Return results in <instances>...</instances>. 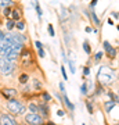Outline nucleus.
Returning a JSON list of instances; mask_svg holds the SVG:
<instances>
[{"label": "nucleus", "mask_w": 119, "mask_h": 125, "mask_svg": "<svg viewBox=\"0 0 119 125\" xmlns=\"http://www.w3.org/2000/svg\"><path fill=\"white\" fill-rule=\"evenodd\" d=\"M4 27H6V29L7 31H13V29H15V22H14L13 20H6V22H4Z\"/></svg>", "instance_id": "f3484780"}, {"label": "nucleus", "mask_w": 119, "mask_h": 125, "mask_svg": "<svg viewBox=\"0 0 119 125\" xmlns=\"http://www.w3.org/2000/svg\"><path fill=\"white\" fill-rule=\"evenodd\" d=\"M102 56H104V53H102V52H98V53H96V56H94V62L97 64V62L102 58Z\"/></svg>", "instance_id": "393cba45"}, {"label": "nucleus", "mask_w": 119, "mask_h": 125, "mask_svg": "<svg viewBox=\"0 0 119 125\" xmlns=\"http://www.w3.org/2000/svg\"><path fill=\"white\" fill-rule=\"evenodd\" d=\"M96 6H97V0H92V3H90V9L93 10Z\"/></svg>", "instance_id": "e433bc0d"}, {"label": "nucleus", "mask_w": 119, "mask_h": 125, "mask_svg": "<svg viewBox=\"0 0 119 125\" xmlns=\"http://www.w3.org/2000/svg\"><path fill=\"white\" fill-rule=\"evenodd\" d=\"M118 43H119V42H118Z\"/></svg>", "instance_id": "de8ad7c7"}, {"label": "nucleus", "mask_w": 119, "mask_h": 125, "mask_svg": "<svg viewBox=\"0 0 119 125\" xmlns=\"http://www.w3.org/2000/svg\"><path fill=\"white\" fill-rule=\"evenodd\" d=\"M10 20H13L14 22H18L22 20V10L19 6H14L13 10H11V15H10Z\"/></svg>", "instance_id": "6e6552de"}, {"label": "nucleus", "mask_w": 119, "mask_h": 125, "mask_svg": "<svg viewBox=\"0 0 119 125\" xmlns=\"http://www.w3.org/2000/svg\"><path fill=\"white\" fill-rule=\"evenodd\" d=\"M80 93L83 94V96H87L89 94V89H87V83L86 82L82 83V86H80Z\"/></svg>", "instance_id": "b1692460"}, {"label": "nucleus", "mask_w": 119, "mask_h": 125, "mask_svg": "<svg viewBox=\"0 0 119 125\" xmlns=\"http://www.w3.org/2000/svg\"><path fill=\"white\" fill-rule=\"evenodd\" d=\"M61 18L64 20V21H65L66 18H68V13H66V9H64V7L61 9Z\"/></svg>", "instance_id": "c85d7f7f"}, {"label": "nucleus", "mask_w": 119, "mask_h": 125, "mask_svg": "<svg viewBox=\"0 0 119 125\" xmlns=\"http://www.w3.org/2000/svg\"><path fill=\"white\" fill-rule=\"evenodd\" d=\"M24 122H25V125H44L46 124L43 117H40L39 114H32V113H27L24 115Z\"/></svg>", "instance_id": "20e7f679"}, {"label": "nucleus", "mask_w": 119, "mask_h": 125, "mask_svg": "<svg viewBox=\"0 0 119 125\" xmlns=\"http://www.w3.org/2000/svg\"><path fill=\"white\" fill-rule=\"evenodd\" d=\"M102 92H104V86H101L100 83H98V86H97V90L94 92V94H96V96H98V94H101Z\"/></svg>", "instance_id": "cd10ccee"}, {"label": "nucleus", "mask_w": 119, "mask_h": 125, "mask_svg": "<svg viewBox=\"0 0 119 125\" xmlns=\"http://www.w3.org/2000/svg\"><path fill=\"white\" fill-rule=\"evenodd\" d=\"M0 93L3 94V97L6 100H11V99H17L18 96V90L14 88H1Z\"/></svg>", "instance_id": "423d86ee"}, {"label": "nucleus", "mask_w": 119, "mask_h": 125, "mask_svg": "<svg viewBox=\"0 0 119 125\" xmlns=\"http://www.w3.org/2000/svg\"><path fill=\"white\" fill-rule=\"evenodd\" d=\"M0 17H1V10H0Z\"/></svg>", "instance_id": "37998d69"}, {"label": "nucleus", "mask_w": 119, "mask_h": 125, "mask_svg": "<svg viewBox=\"0 0 119 125\" xmlns=\"http://www.w3.org/2000/svg\"><path fill=\"white\" fill-rule=\"evenodd\" d=\"M62 103L65 104V107L68 108L69 111H73V110H75V106H73V103H72L69 99H68L66 93H62Z\"/></svg>", "instance_id": "9d476101"}, {"label": "nucleus", "mask_w": 119, "mask_h": 125, "mask_svg": "<svg viewBox=\"0 0 119 125\" xmlns=\"http://www.w3.org/2000/svg\"><path fill=\"white\" fill-rule=\"evenodd\" d=\"M27 108L29 110V113H32V114H37V104H36L35 102H29Z\"/></svg>", "instance_id": "dca6fc26"}, {"label": "nucleus", "mask_w": 119, "mask_h": 125, "mask_svg": "<svg viewBox=\"0 0 119 125\" xmlns=\"http://www.w3.org/2000/svg\"><path fill=\"white\" fill-rule=\"evenodd\" d=\"M92 31H93V29L90 27H86V32H92Z\"/></svg>", "instance_id": "a19ab883"}, {"label": "nucleus", "mask_w": 119, "mask_h": 125, "mask_svg": "<svg viewBox=\"0 0 119 125\" xmlns=\"http://www.w3.org/2000/svg\"><path fill=\"white\" fill-rule=\"evenodd\" d=\"M18 82L21 83V85H28V82H29V74L28 72H22L18 75Z\"/></svg>", "instance_id": "9b49d317"}, {"label": "nucleus", "mask_w": 119, "mask_h": 125, "mask_svg": "<svg viewBox=\"0 0 119 125\" xmlns=\"http://www.w3.org/2000/svg\"><path fill=\"white\" fill-rule=\"evenodd\" d=\"M37 56H39L40 58H44V57H46V53H44V49H39V50H37Z\"/></svg>", "instance_id": "2f4dec72"}, {"label": "nucleus", "mask_w": 119, "mask_h": 125, "mask_svg": "<svg viewBox=\"0 0 119 125\" xmlns=\"http://www.w3.org/2000/svg\"><path fill=\"white\" fill-rule=\"evenodd\" d=\"M60 90H61V93H66L65 92V85H64L62 82H60Z\"/></svg>", "instance_id": "f704fd0d"}, {"label": "nucleus", "mask_w": 119, "mask_h": 125, "mask_svg": "<svg viewBox=\"0 0 119 125\" xmlns=\"http://www.w3.org/2000/svg\"><path fill=\"white\" fill-rule=\"evenodd\" d=\"M6 36H7V32L3 31V29H0V42H3L6 39Z\"/></svg>", "instance_id": "c756f323"}, {"label": "nucleus", "mask_w": 119, "mask_h": 125, "mask_svg": "<svg viewBox=\"0 0 119 125\" xmlns=\"http://www.w3.org/2000/svg\"><path fill=\"white\" fill-rule=\"evenodd\" d=\"M108 24H110V25H114V21H112V20L110 18V20H108Z\"/></svg>", "instance_id": "79ce46f5"}, {"label": "nucleus", "mask_w": 119, "mask_h": 125, "mask_svg": "<svg viewBox=\"0 0 119 125\" xmlns=\"http://www.w3.org/2000/svg\"><path fill=\"white\" fill-rule=\"evenodd\" d=\"M37 113H40L39 115H40V117H43L44 120H46V118L49 117V114H50L49 103H43V102L37 103Z\"/></svg>", "instance_id": "0eeeda50"}, {"label": "nucleus", "mask_w": 119, "mask_h": 125, "mask_svg": "<svg viewBox=\"0 0 119 125\" xmlns=\"http://www.w3.org/2000/svg\"><path fill=\"white\" fill-rule=\"evenodd\" d=\"M44 125H57V124H55V122H53V121H47Z\"/></svg>", "instance_id": "58836bf2"}, {"label": "nucleus", "mask_w": 119, "mask_h": 125, "mask_svg": "<svg viewBox=\"0 0 119 125\" xmlns=\"http://www.w3.org/2000/svg\"><path fill=\"white\" fill-rule=\"evenodd\" d=\"M112 17H114V18H119V13H112Z\"/></svg>", "instance_id": "ea45409f"}, {"label": "nucleus", "mask_w": 119, "mask_h": 125, "mask_svg": "<svg viewBox=\"0 0 119 125\" xmlns=\"http://www.w3.org/2000/svg\"><path fill=\"white\" fill-rule=\"evenodd\" d=\"M25 28H27V22H25L24 20L15 22V29H17L18 32H21V33H22V31H25Z\"/></svg>", "instance_id": "2eb2a0df"}, {"label": "nucleus", "mask_w": 119, "mask_h": 125, "mask_svg": "<svg viewBox=\"0 0 119 125\" xmlns=\"http://www.w3.org/2000/svg\"><path fill=\"white\" fill-rule=\"evenodd\" d=\"M14 6H15V1H13V0H0V7H1V9L14 7Z\"/></svg>", "instance_id": "4468645a"}, {"label": "nucleus", "mask_w": 119, "mask_h": 125, "mask_svg": "<svg viewBox=\"0 0 119 125\" xmlns=\"http://www.w3.org/2000/svg\"><path fill=\"white\" fill-rule=\"evenodd\" d=\"M86 107H87L89 113H90V114H93V111H94V110H93V104H92V102H90V100H86Z\"/></svg>", "instance_id": "bb28decb"}, {"label": "nucleus", "mask_w": 119, "mask_h": 125, "mask_svg": "<svg viewBox=\"0 0 119 125\" xmlns=\"http://www.w3.org/2000/svg\"><path fill=\"white\" fill-rule=\"evenodd\" d=\"M90 75V67H84L83 68V76H89Z\"/></svg>", "instance_id": "72a5a7b5"}, {"label": "nucleus", "mask_w": 119, "mask_h": 125, "mask_svg": "<svg viewBox=\"0 0 119 125\" xmlns=\"http://www.w3.org/2000/svg\"><path fill=\"white\" fill-rule=\"evenodd\" d=\"M7 110L11 113V115H25L27 114V106L19 100V99H11L6 103Z\"/></svg>", "instance_id": "f03ea898"}, {"label": "nucleus", "mask_w": 119, "mask_h": 125, "mask_svg": "<svg viewBox=\"0 0 119 125\" xmlns=\"http://www.w3.org/2000/svg\"><path fill=\"white\" fill-rule=\"evenodd\" d=\"M83 125H86V124H83Z\"/></svg>", "instance_id": "49530a36"}, {"label": "nucleus", "mask_w": 119, "mask_h": 125, "mask_svg": "<svg viewBox=\"0 0 119 125\" xmlns=\"http://www.w3.org/2000/svg\"><path fill=\"white\" fill-rule=\"evenodd\" d=\"M0 125H18V121L10 113H1L0 114Z\"/></svg>", "instance_id": "39448f33"}, {"label": "nucleus", "mask_w": 119, "mask_h": 125, "mask_svg": "<svg viewBox=\"0 0 119 125\" xmlns=\"http://www.w3.org/2000/svg\"><path fill=\"white\" fill-rule=\"evenodd\" d=\"M54 94H55V97H57L58 100H60V102L62 103V97H61V96H60V93H54Z\"/></svg>", "instance_id": "4c0bfd02"}, {"label": "nucleus", "mask_w": 119, "mask_h": 125, "mask_svg": "<svg viewBox=\"0 0 119 125\" xmlns=\"http://www.w3.org/2000/svg\"><path fill=\"white\" fill-rule=\"evenodd\" d=\"M32 6L36 9V13H37V17L42 18V15H43V11H42V7H40V4L37 3V1H32Z\"/></svg>", "instance_id": "aec40b11"}, {"label": "nucleus", "mask_w": 119, "mask_h": 125, "mask_svg": "<svg viewBox=\"0 0 119 125\" xmlns=\"http://www.w3.org/2000/svg\"><path fill=\"white\" fill-rule=\"evenodd\" d=\"M115 79V72L114 70H111L110 67L107 65H102L100 67L98 70V74H97V82L100 83L101 86H107V85H111Z\"/></svg>", "instance_id": "f257e3e1"}, {"label": "nucleus", "mask_w": 119, "mask_h": 125, "mask_svg": "<svg viewBox=\"0 0 119 125\" xmlns=\"http://www.w3.org/2000/svg\"><path fill=\"white\" fill-rule=\"evenodd\" d=\"M32 83H33V90H40L43 88V83L39 78H32Z\"/></svg>", "instance_id": "ddd939ff"}, {"label": "nucleus", "mask_w": 119, "mask_h": 125, "mask_svg": "<svg viewBox=\"0 0 119 125\" xmlns=\"http://www.w3.org/2000/svg\"><path fill=\"white\" fill-rule=\"evenodd\" d=\"M83 50L86 52V54H89V56L92 54V47H90V43H89L87 40H84L83 42Z\"/></svg>", "instance_id": "4be33fe9"}, {"label": "nucleus", "mask_w": 119, "mask_h": 125, "mask_svg": "<svg viewBox=\"0 0 119 125\" xmlns=\"http://www.w3.org/2000/svg\"><path fill=\"white\" fill-rule=\"evenodd\" d=\"M116 106V102H114V100H108V102L104 103V110H105V113H111V110Z\"/></svg>", "instance_id": "f8f14e48"}, {"label": "nucleus", "mask_w": 119, "mask_h": 125, "mask_svg": "<svg viewBox=\"0 0 119 125\" xmlns=\"http://www.w3.org/2000/svg\"><path fill=\"white\" fill-rule=\"evenodd\" d=\"M118 31H119V25H118Z\"/></svg>", "instance_id": "a18cd8bd"}, {"label": "nucleus", "mask_w": 119, "mask_h": 125, "mask_svg": "<svg viewBox=\"0 0 119 125\" xmlns=\"http://www.w3.org/2000/svg\"><path fill=\"white\" fill-rule=\"evenodd\" d=\"M47 32H49V35H50V36H54V35H55V32H54V27H53V24H49V25H47Z\"/></svg>", "instance_id": "a878e982"}, {"label": "nucleus", "mask_w": 119, "mask_h": 125, "mask_svg": "<svg viewBox=\"0 0 119 125\" xmlns=\"http://www.w3.org/2000/svg\"><path fill=\"white\" fill-rule=\"evenodd\" d=\"M57 115H58V117H64V115H65V110H58V111H57Z\"/></svg>", "instance_id": "c9c22d12"}, {"label": "nucleus", "mask_w": 119, "mask_h": 125, "mask_svg": "<svg viewBox=\"0 0 119 125\" xmlns=\"http://www.w3.org/2000/svg\"><path fill=\"white\" fill-rule=\"evenodd\" d=\"M89 14H90V18H92L93 22L96 24L97 27H100V25H101V22H100V18H98L97 15H96V13H94L93 10H90V11H89Z\"/></svg>", "instance_id": "a211bd4d"}, {"label": "nucleus", "mask_w": 119, "mask_h": 125, "mask_svg": "<svg viewBox=\"0 0 119 125\" xmlns=\"http://www.w3.org/2000/svg\"><path fill=\"white\" fill-rule=\"evenodd\" d=\"M118 96H119V90H118Z\"/></svg>", "instance_id": "c03bdc74"}, {"label": "nucleus", "mask_w": 119, "mask_h": 125, "mask_svg": "<svg viewBox=\"0 0 119 125\" xmlns=\"http://www.w3.org/2000/svg\"><path fill=\"white\" fill-rule=\"evenodd\" d=\"M102 47H104V50L107 52V56H108L110 58H115V57H116V50L111 46L110 42L104 40V42H102Z\"/></svg>", "instance_id": "1a4fd4ad"}, {"label": "nucleus", "mask_w": 119, "mask_h": 125, "mask_svg": "<svg viewBox=\"0 0 119 125\" xmlns=\"http://www.w3.org/2000/svg\"><path fill=\"white\" fill-rule=\"evenodd\" d=\"M17 62L9 61L7 58L0 57V75L1 76H9L17 70Z\"/></svg>", "instance_id": "7ed1b4c3"}, {"label": "nucleus", "mask_w": 119, "mask_h": 125, "mask_svg": "<svg viewBox=\"0 0 119 125\" xmlns=\"http://www.w3.org/2000/svg\"><path fill=\"white\" fill-rule=\"evenodd\" d=\"M11 10H13V7H6V9L1 10V15L6 18V20H9L10 15H11Z\"/></svg>", "instance_id": "412c9836"}, {"label": "nucleus", "mask_w": 119, "mask_h": 125, "mask_svg": "<svg viewBox=\"0 0 119 125\" xmlns=\"http://www.w3.org/2000/svg\"><path fill=\"white\" fill-rule=\"evenodd\" d=\"M40 97H42V102H43V103L51 102V94L47 93V92H42V93H40Z\"/></svg>", "instance_id": "6ab92c4d"}, {"label": "nucleus", "mask_w": 119, "mask_h": 125, "mask_svg": "<svg viewBox=\"0 0 119 125\" xmlns=\"http://www.w3.org/2000/svg\"><path fill=\"white\" fill-rule=\"evenodd\" d=\"M61 74H62V78H64V79H68V75H66V71H65V67H64V65H61Z\"/></svg>", "instance_id": "7c9ffc66"}, {"label": "nucleus", "mask_w": 119, "mask_h": 125, "mask_svg": "<svg viewBox=\"0 0 119 125\" xmlns=\"http://www.w3.org/2000/svg\"><path fill=\"white\" fill-rule=\"evenodd\" d=\"M68 65H69V71L72 72V74H75L76 67H75V62L72 61V58H68Z\"/></svg>", "instance_id": "5701e85b"}, {"label": "nucleus", "mask_w": 119, "mask_h": 125, "mask_svg": "<svg viewBox=\"0 0 119 125\" xmlns=\"http://www.w3.org/2000/svg\"><path fill=\"white\" fill-rule=\"evenodd\" d=\"M35 46H36V49H37V50H39V49H43V47H44L43 43H42L40 40H36V42H35Z\"/></svg>", "instance_id": "473e14b6"}]
</instances>
